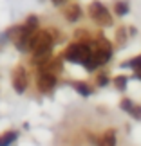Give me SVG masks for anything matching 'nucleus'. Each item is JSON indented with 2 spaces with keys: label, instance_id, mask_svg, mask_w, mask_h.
Wrapping results in <instances>:
<instances>
[{
  "label": "nucleus",
  "instance_id": "1",
  "mask_svg": "<svg viewBox=\"0 0 141 146\" xmlns=\"http://www.w3.org/2000/svg\"><path fill=\"white\" fill-rule=\"evenodd\" d=\"M29 49L33 50L35 63H38V65L43 63V61H47L49 56H51V49H53V36H51L47 31L35 33Z\"/></svg>",
  "mask_w": 141,
  "mask_h": 146
},
{
  "label": "nucleus",
  "instance_id": "2",
  "mask_svg": "<svg viewBox=\"0 0 141 146\" xmlns=\"http://www.w3.org/2000/svg\"><path fill=\"white\" fill-rule=\"evenodd\" d=\"M92 52L94 50H91V47L85 45V43H72L65 50V60L72 61V63H85L92 56Z\"/></svg>",
  "mask_w": 141,
  "mask_h": 146
},
{
  "label": "nucleus",
  "instance_id": "3",
  "mask_svg": "<svg viewBox=\"0 0 141 146\" xmlns=\"http://www.w3.org/2000/svg\"><path fill=\"white\" fill-rule=\"evenodd\" d=\"M89 15H91L92 20L96 24H100V25H110L112 24V18H110L109 11H107V7L103 4H100V2H92L89 5Z\"/></svg>",
  "mask_w": 141,
  "mask_h": 146
},
{
  "label": "nucleus",
  "instance_id": "4",
  "mask_svg": "<svg viewBox=\"0 0 141 146\" xmlns=\"http://www.w3.org/2000/svg\"><path fill=\"white\" fill-rule=\"evenodd\" d=\"M13 87L18 94H22L27 88V72L24 67H16L13 70Z\"/></svg>",
  "mask_w": 141,
  "mask_h": 146
},
{
  "label": "nucleus",
  "instance_id": "5",
  "mask_svg": "<svg viewBox=\"0 0 141 146\" xmlns=\"http://www.w3.org/2000/svg\"><path fill=\"white\" fill-rule=\"evenodd\" d=\"M56 85V76L53 74L51 70H43L40 72V76H38V88H40L42 92H51Z\"/></svg>",
  "mask_w": 141,
  "mask_h": 146
},
{
  "label": "nucleus",
  "instance_id": "6",
  "mask_svg": "<svg viewBox=\"0 0 141 146\" xmlns=\"http://www.w3.org/2000/svg\"><path fill=\"white\" fill-rule=\"evenodd\" d=\"M80 16H82V9H80V5L71 4V5H67V7H65V18L69 20V22H76V20H80Z\"/></svg>",
  "mask_w": 141,
  "mask_h": 146
},
{
  "label": "nucleus",
  "instance_id": "7",
  "mask_svg": "<svg viewBox=\"0 0 141 146\" xmlns=\"http://www.w3.org/2000/svg\"><path fill=\"white\" fill-rule=\"evenodd\" d=\"M98 146H116V132L114 130L105 132L103 137L100 139V144Z\"/></svg>",
  "mask_w": 141,
  "mask_h": 146
},
{
  "label": "nucleus",
  "instance_id": "8",
  "mask_svg": "<svg viewBox=\"0 0 141 146\" xmlns=\"http://www.w3.org/2000/svg\"><path fill=\"white\" fill-rule=\"evenodd\" d=\"M16 139V133L15 132H9V133H5L4 137H0V146H9L11 143H13Z\"/></svg>",
  "mask_w": 141,
  "mask_h": 146
},
{
  "label": "nucleus",
  "instance_id": "9",
  "mask_svg": "<svg viewBox=\"0 0 141 146\" xmlns=\"http://www.w3.org/2000/svg\"><path fill=\"white\" fill-rule=\"evenodd\" d=\"M74 88L82 94V96H91V88H89L85 83H74Z\"/></svg>",
  "mask_w": 141,
  "mask_h": 146
},
{
  "label": "nucleus",
  "instance_id": "10",
  "mask_svg": "<svg viewBox=\"0 0 141 146\" xmlns=\"http://www.w3.org/2000/svg\"><path fill=\"white\" fill-rule=\"evenodd\" d=\"M114 83H116V87L120 88V90H125V87H127V78H125V76H118L116 80H114Z\"/></svg>",
  "mask_w": 141,
  "mask_h": 146
},
{
  "label": "nucleus",
  "instance_id": "11",
  "mask_svg": "<svg viewBox=\"0 0 141 146\" xmlns=\"http://www.w3.org/2000/svg\"><path fill=\"white\" fill-rule=\"evenodd\" d=\"M123 67H132V69H141V56H138V58H134V60H130L128 63H125Z\"/></svg>",
  "mask_w": 141,
  "mask_h": 146
},
{
  "label": "nucleus",
  "instance_id": "12",
  "mask_svg": "<svg viewBox=\"0 0 141 146\" xmlns=\"http://www.w3.org/2000/svg\"><path fill=\"white\" fill-rule=\"evenodd\" d=\"M127 11H128V5L125 2H118L116 4V13L118 15H127Z\"/></svg>",
  "mask_w": 141,
  "mask_h": 146
},
{
  "label": "nucleus",
  "instance_id": "13",
  "mask_svg": "<svg viewBox=\"0 0 141 146\" xmlns=\"http://www.w3.org/2000/svg\"><path fill=\"white\" fill-rule=\"evenodd\" d=\"M121 108H123V110H127L128 114H130V110L134 108V103H132L130 99H123V101H121Z\"/></svg>",
  "mask_w": 141,
  "mask_h": 146
},
{
  "label": "nucleus",
  "instance_id": "14",
  "mask_svg": "<svg viewBox=\"0 0 141 146\" xmlns=\"http://www.w3.org/2000/svg\"><path fill=\"white\" fill-rule=\"evenodd\" d=\"M130 115L134 117V119H141V106L134 105V108L130 110Z\"/></svg>",
  "mask_w": 141,
  "mask_h": 146
},
{
  "label": "nucleus",
  "instance_id": "15",
  "mask_svg": "<svg viewBox=\"0 0 141 146\" xmlns=\"http://www.w3.org/2000/svg\"><path fill=\"white\" fill-rule=\"evenodd\" d=\"M107 81H109V80H107V76H100V78H98V83H100L101 87L107 85Z\"/></svg>",
  "mask_w": 141,
  "mask_h": 146
},
{
  "label": "nucleus",
  "instance_id": "16",
  "mask_svg": "<svg viewBox=\"0 0 141 146\" xmlns=\"http://www.w3.org/2000/svg\"><path fill=\"white\" fill-rule=\"evenodd\" d=\"M53 2H54V5H61V4L65 2V0H53Z\"/></svg>",
  "mask_w": 141,
  "mask_h": 146
},
{
  "label": "nucleus",
  "instance_id": "17",
  "mask_svg": "<svg viewBox=\"0 0 141 146\" xmlns=\"http://www.w3.org/2000/svg\"><path fill=\"white\" fill-rule=\"evenodd\" d=\"M136 78H138V80H141V69H139V70L136 72Z\"/></svg>",
  "mask_w": 141,
  "mask_h": 146
}]
</instances>
